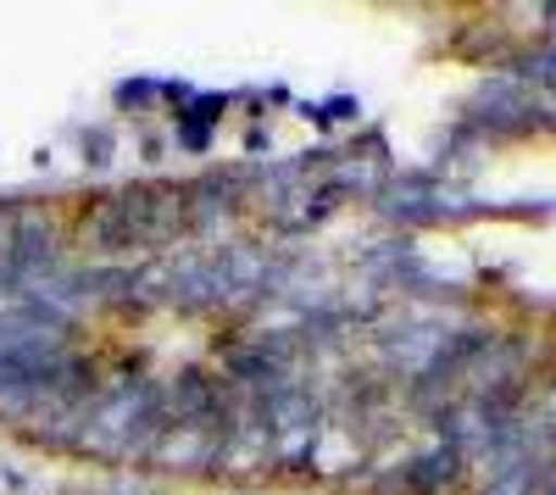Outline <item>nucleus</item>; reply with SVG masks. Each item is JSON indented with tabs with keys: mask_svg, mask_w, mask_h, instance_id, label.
Here are the masks:
<instances>
[{
	"mask_svg": "<svg viewBox=\"0 0 556 495\" xmlns=\"http://www.w3.org/2000/svg\"><path fill=\"white\" fill-rule=\"evenodd\" d=\"M156 89L162 84H151V78H128V84H117V106H151Z\"/></svg>",
	"mask_w": 556,
	"mask_h": 495,
	"instance_id": "nucleus-5",
	"label": "nucleus"
},
{
	"mask_svg": "<svg viewBox=\"0 0 556 495\" xmlns=\"http://www.w3.org/2000/svg\"><path fill=\"white\" fill-rule=\"evenodd\" d=\"M112 151H117V134H112V128H89V134H84V162H89V167H106Z\"/></svg>",
	"mask_w": 556,
	"mask_h": 495,
	"instance_id": "nucleus-4",
	"label": "nucleus"
},
{
	"mask_svg": "<svg viewBox=\"0 0 556 495\" xmlns=\"http://www.w3.org/2000/svg\"><path fill=\"white\" fill-rule=\"evenodd\" d=\"M545 479H551V457H545V452H529V457H518V462L495 468L484 495H540Z\"/></svg>",
	"mask_w": 556,
	"mask_h": 495,
	"instance_id": "nucleus-2",
	"label": "nucleus"
},
{
	"mask_svg": "<svg viewBox=\"0 0 556 495\" xmlns=\"http://www.w3.org/2000/svg\"><path fill=\"white\" fill-rule=\"evenodd\" d=\"M462 462H468V457H462L456 452V445H434V452H424V457H412V468H406V484L417 490V495H445L456 479H462Z\"/></svg>",
	"mask_w": 556,
	"mask_h": 495,
	"instance_id": "nucleus-1",
	"label": "nucleus"
},
{
	"mask_svg": "<svg viewBox=\"0 0 556 495\" xmlns=\"http://www.w3.org/2000/svg\"><path fill=\"white\" fill-rule=\"evenodd\" d=\"M178 145H184V151H212V123L178 112Z\"/></svg>",
	"mask_w": 556,
	"mask_h": 495,
	"instance_id": "nucleus-3",
	"label": "nucleus"
}]
</instances>
